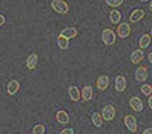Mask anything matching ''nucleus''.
I'll use <instances>...</instances> for the list:
<instances>
[{
    "label": "nucleus",
    "mask_w": 152,
    "mask_h": 134,
    "mask_svg": "<svg viewBox=\"0 0 152 134\" xmlns=\"http://www.w3.org/2000/svg\"><path fill=\"white\" fill-rule=\"evenodd\" d=\"M61 134H74V130L72 128H65L61 130Z\"/></svg>",
    "instance_id": "obj_25"
},
{
    "label": "nucleus",
    "mask_w": 152,
    "mask_h": 134,
    "mask_svg": "<svg viewBox=\"0 0 152 134\" xmlns=\"http://www.w3.org/2000/svg\"><path fill=\"white\" fill-rule=\"evenodd\" d=\"M147 104H148L150 108L152 110V94H151V95H150V97H148V101H147Z\"/></svg>",
    "instance_id": "obj_26"
},
{
    "label": "nucleus",
    "mask_w": 152,
    "mask_h": 134,
    "mask_svg": "<svg viewBox=\"0 0 152 134\" xmlns=\"http://www.w3.org/2000/svg\"><path fill=\"white\" fill-rule=\"evenodd\" d=\"M116 116V108L113 105H106L102 110V117L105 121H112Z\"/></svg>",
    "instance_id": "obj_5"
},
{
    "label": "nucleus",
    "mask_w": 152,
    "mask_h": 134,
    "mask_svg": "<svg viewBox=\"0 0 152 134\" xmlns=\"http://www.w3.org/2000/svg\"><path fill=\"white\" fill-rule=\"evenodd\" d=\"M148 77V72H147V68L145 66H141L139 67L136 71H135V79L137 82H145Z\"/></svg>",
    "instance_id": "obj_8"
},
{
    "label": "nucleus",
    "mask_w": 152,
    "mask_h": 134,
    "mask_svg": "<svg viewBox=\"0 0 152 134\" xmlns=\"http://www.w3.org/2000/svg\"><path fill=\"white\" fill-rule=\"evenodd\" d=\"M144 16H145V11L142 9H135L129 16V21L132 23H137L139 21L144 18Z\"/></svg>",
    "instance_id": "obj_7"
},
{
    "label": "nucleus",
    "mask_w": 152,
    "mask_h": 134,
    "mask_svg": "<svg viewBox=\"0 0 152 134\" xmlns=\"http://www.w3.org/2000/svg\"><path fill=\"white\" fill-rule=\"evenodd\" d=\"M102 121H104V117H102V113L100 112H94L93 116H91V122L96 127V128H100L102 126Z\"/></svg>",
    "instance_id": "obj_18"
},
{
    "label": "nucleus",
    "mask_w": 152,
    "mask_h": 134,
    "mask_svg": "<svg viewBox=\"0 0 152 134\" xmlns=\"http://www.w3.org/2000/svg\"><path fill=\"white\" fill-rule=\"evenodd\" d=\"M141 93L144 95L150 96L152 94V85L151 84H144V85H141Z\"/></svg>",
    "instance_id": "obj_22"
},
{
    "label": "nucleus",
    "mask_w": 152,
    "mask_h": 134,
    "mask_svg": "<svg viewBox=\"0 0 152 134\" xmlns=\"http://www.w3.org/2000/svg\"><path fill=\"white\" fill-rule=\"evenodd\" d=\"M148 61H150V64H152V51L148 54Z\"/></svg>",
    "instance_id": "obj_29"
},
{
    "label": "nucleus",
    "mask_w": 152,
    "mask_h": 134,
    "mask_svg": "<svg viewBox=\"0 0 152 134\" xmlns=\"http://www.w3.org/2000/svg\"><path fill=\"white\" fill-rule=\"evenodd\" d=\"M56 121L61 124H68L69 123V116L66 111L60 110V111H57V113H56Z\"/></svg>",
    "instance_id": "obj_14"
},
{
    "label": "nucleus",
    "mask_w": 152,
    "mask_h": 134,
    "mask_svg": "<svg viewBox=\"0 0 152 134\" xmlns=\"http://www.w3.org/2000/svg\"><path fill=\"white\" fill-rule=\"evenodd\" d=\"M130 32H132L130 26L125 22L119 23V26L117 27V34H118L119 38H126V37H129Z\"/></svg>",
    "instance_id": "obj_4"
},
{
    "label": "nucleus",
    "mask_w": 152,
    "mask_h": 134,
    "mask_svg": "<svg viewBox=\"0 0 152 134\" xmlns=\"http://www.w3.org/2000/svg\"><path fill=\"white\" fill-rule=\"evenodd\" d=\"M57 45H58V48L61 49V50H66V49H68V45H69V39L63 38L62 35H58Z\"/></svg>",
    "instance_id": "obj_21"
},
{
    "label": "nucleus",
    "mask_w": 152,
    "mask_h": 134,
    "mask_svg": "<svg viewBox=\"0 0 152 134\" xmlns=\"http://www.w3.org/2000/svg\"><path fill=\"white\" fill-rule=\"evenodd\" d=\"M93 95H94V90L91 85H85L82 90V97L84 101H90L93 99Z\"/></svg>",
    "instance_id": "obj_15"
},
{
    "label": "nucleus",
    "mask_w": 152,
    "mask_h": 134,
    "mask_svg": "<svg viewBox=\"0 0 152 134\" xmlns=\"http://www.w3.org/2000/svg\"><path fill=\"white\" fill-rule=\"evenodd\" d=\"M124 124H125L126 128H128L129 132H132V133H136L137 132V122H136L135 116L126 115L124 117Z\"/></svg>",
    "instance_id": "obj_3"
},
{
    "label": "nucleus",
    "mask_w": 152,
    "mask_h": 134,
    "mask_svg": "<svg viewBox=\"0 0 152 134\" xmlns=\"http://www.w3.org/2000/svg\"><path fill=\"white\" fill-rule=\"evenodd\" d=\"M129 105L135 112H140V111H142V108H144V104H142L141 99L140 97H137V96H133L132 97V99L129 100Z\"/></svg>",
    "instance_id": "obj_6"
},
{
    "label": "nucleus",
    "mask_w": 152,
    "mask_h": 134,
    "mask_svg": "<svg viewBox=\"0 0 152 134\" xmlns=\"http://www.w3.org/2000/svg\"><path fill=\"white\" fill-rule=\"evenodd\" d=\"M45 133V126L44 124H35L33 127V134H44Z\"/></svg>",
    "instance_id": "obj_23"
},
{
    "label": "nucleus",
    "mask_w": 152,
    "mask_h": 134,
    "mask_svg": "<svg viewBox=\"0 0 152 134\" xmlns=\"http://www.w3.org/2000/svg\"><path fill=\"white\" fill-rule=\"evenodd\" d=\"M151 37H152V28H151Z\"/></svg>",
    "instance_id": "obj_32"
},
{
    "label": "nucleus",
    "mask_w": 152,
    "mask_h": 134,
    "mask_svg": "<svg viewBox=\"0 0 152 134\" xmlns=\"http://www.w3.org/2000/svg\"><path fill=\"white\" fill-rule=\"evenodd\" d=\"M105 1L111 7H118L123 4V0H105Z\"/></svg>",
    "instance_id": "obj_24"
},
{
    "label": "nucleus",
    "mask_w": 152,
    "mask_h": 134,
    "mask_svg": "<svg viewBox=\"0 0 152 134\" xmlns=\"http://www.w3.org/2000/svg\"><path fill=\"white\" fill-rule=\"evenodd\" d=\"M60 35H62L63 38L72 39V38H75V37L78 35V31H77V28H74V27H67V28L61 31Z\"/></svg>",
    "instance_id": "obj_10"
},
{
    "label": "nucleus",
    "mask_w": 152,
    "mask_h": 134,
    "mask_svg": "<svg viewBox=\"0 0 152 134\" xmlns=\"http://www.w3.org/2000/svg\"><path fill=\"white\" fill-rule=\"evenodd\" d=\"M122 18V15H121V12L118 10H112L110 12V21L113 23V24H118L119 21Z\"/></svg>",
    "instance_id": "obj_19"
},
{
    "label": "nucleus",
    "mask_w": 152,
    "mask_h": 134,
    "mask_svg": "<svg viewBox=\"0 0 152 134\" xmlns=\"http://www.w3.org/2000/svg\"><path fill=\"white\" fill-rule=\"evenodd\" d=\"M140 1H142V3H146V1H148V0H140Z\"/></svg>",
    "instance_id": "obj_31"
},
{
    "label": "nucleus",
    "mask_w": 152,
    "mask_h": 134,
    "mask_svg": "<svg viewBox=\"0 0 152 134\" xmlns=\"http://www.w3.org/2000/svg\"><path fill=\"white\" fill-rule=\"evenodd\" d=\"M108 84H110V78H108V76H106V75L100 76V77L97 78V81H96V87H97V89H99V90H102V92L107 89Z\"/></svg>",
    "instance_id": "obj_9"
},
{
    "label": "nucleus",
    "mask_w": 152,
    "mask_h": 134,
    "mask_svg": "<svg viewBox=\"0 0 152 134\" xmlns=\"http://www.w3.org/2000/svg\"><path fill=\"white\" fill-rule=\"evenodd\" d=\"M37 64H38V55L37 54H31L27 57V61H26L27 68L28 70H34L35 66H37Z\"/></svg>",
    "instance_id": "obj_17"
},
{
    "label": "nucleus",
    "mask_w": 152,
    "mask_h": 134,
    "mask_svg": "<svg viewBox=\"0 0 152 134\" xmlns=\"http://www.w3.org/2000/svg\"><path fill=\"white\" fill-rule=\"evenodd\" d=\"M142 134H152V128H147L142 132Z\"/></svg>",
    "instance_id": "obj_27"
},
{
    "label": "nucleus",
    "mask_w": 152,
    "mask_h": 134,
    "mask_svg": "<svg viewBox=\"0 0 152 134\" xmlns=\"http://www.w3.org/2000/svg\"><path fill=\"white\" fill-rule=\"evenodd\" d=\"M4 23H5V17L3 15H0V26H3Z\"/></svg>",
    "instance_id": "obj_28"
},
{
    "label": "nucleus",
    "mask_w": 152,
    "mask_h": 134,
    "mask_svg": "<svg viewBox=\"0 0 152 134\" xmlns=\"http://www.w3.org/2000/svg\"><path fill=\"white\" fill-rule=\"evenodd\" d=\"M102 42L106 44V45H113L116 43V34L111 28H105L102 31Z\"/></svg>",
    "instance_id": "obj_2"
},
{
    "label": "nucleus",
    "mask_w": 152,
    "mask_h": 134,
    "mask_svg": "<svg viewBox=\"0 0 152 134\" xmlns=\"http://www.w3.org/2000/svg\"><path fill=\"white\" fill-rule=\"evenodd\" d=\"M144 57H145L144 51L141 50V49H137V50L133 51V54H132V56H130V60H132V62H133L134 65H137V64H140L141 61L144 60Z\"/></svg>",
    "instance_id": "obj_13"
},
{
    "label": "nucleus",
    "mask_w": 152,
    "mask_h": 134,
    "mask_svg": "<svg viewBox=\"0 0 152 134\" xmlns=\"http://www.w3.org/2000/svg\"><path fill=\"white\" fill-rule=\"evenodd\" d=\"M115 85H116V90L117 92H124L125 88H126V79L124 76L119 75L116 77V81H115Z\"/></svg>",
    "instance_id": "obj_12"
},
{
    "label": "nucleus",
    "mask_w": 152,
    "mask_h": 134,
    "mask_svg": "<svg viewBox=\"0 0 152 134\" xmlns=\"http://www.w3.org/2000/svg\"><path fill=\"white\" fill-rule=\"evenodd\" d=\"M51 7L54 9V11H56L57 14H61V15H66L69 11V5L65 0H53Z\"/></svg>",
    "instance_id": "obj_1"
},
{
    "label": "nucleus",
    "mask_w": 152,
    "mask_h": 134,
    "mask_svg": "<svg viewBox=\"0 0 152 134\" xmlns=\"http://www.w3.org/2000/svg\"><path fill=\"white\" fill-rule=\"evenodd\" d=\"M68 94L72 101H79L80 97H82V93L78 89V87H74V85H71L68 88Z\"/></svg>",
    "instance_id": "obj_11"
},
{
    "label": "nucleus",
    "mask_w": 152,
    "mask_h": 134,
    "mask_svg": "<svg viewBox=\"0 0 152 134\" xmlns=\"http://www.w3.org/2000/svg\"><path fill=\"white\" fill-rule=\"evenodd\" d=\"M151 43V35L150 34H144L140 40H139V46H140L141 49H146Z\"/></svg>",
    "instance_id": "obj_20"
},
{
    "label": "nucleus",
    "mask_w": 152,
    "mask_h": 134,
    "mask_svg": "<svg viewBox=\"0 0 152 134\" xmlns=\"http://www.w3.org/2000/svg\"><path fill=\"white\" fill-rule=\"evenodd\" d=\"M18 90H20V82L14 79V81L9 82V84H7V94L9 95H15Z\"/></svg>",
    "instance_id": "obj_16"
},
{
    "label": "nucleus",
    "mask_w": 152,
    "mask_h": 134,
    "mask_svg": "<svg viewBox=\"0 0 152 134\" xmlns=\"http://www.w3.org/2000/svg\"><path fill=\"white\" fill-rule=\"evenodd\" d=\"M150 11H152V0H151V3H150Z\"/></svg>",
    "instance_id": "obj_30"
}]
</instances>
